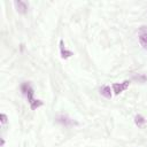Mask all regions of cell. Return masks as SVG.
Wrapping results in <instances>:
<instances>
[{"label":"cell","instance_id":"1","mask_svg":"<svg viewBox=\"0 0 147 147\" xmlns=\"http://www.w3.org/2000/svg\"><path fill=\"white\" fill-rule=\"evenodd\" d=\"M129 85H130V80H124V82H122V83H114V84L111 85L113 92H114L116 95H118V94H121L122 92H124V91L129 87Z\"/></svg>","mask_w":147,"mask_h":147},{"label":"cell","instance_id":"2","mask_svg":"<svg viewBox=\"0 0 147 147\" xmlns=\"http://www.w3.org/2000/svg\"><path fill=\"white\" fill-rule=\"evenodd\" d=\"M21 90H22V92L25 94V96L28 98V101H29V103H30V102L34 99V98H33V94H34L33 88L31 87V85H30L29 83H23L22 86H21Z\"/></svg>","mask_w":147,"mask_h":147},{"label":"cell","instance_id":"3","mask_svg":"<svg viewBox=\"0 0 147 147\" xmlns=\"http://www.w3.org/2000/svg\"><path fill=\"white\" fill-rule=\"evenodd\" d=\"M60 52H61V56H62V59H69L70 56L74 55V53H72L71 51L67 49V47L64 46V42H63L62 39L60 40Z\"/></svg>","mask_w":147,"mask_h":147},{"label":"cell","instance_id":"4","mask_svg":"<svg viewBox=\"0 0 147 147\" xmlns=\"http://www.w3.org/2000/svg\"><path fill=\"white\" fill-rule=\"evenodd\" d=\"M14 3H15L16 9H17V11L20 14H25L28 11V5H26V2H24V1H15Z\"/></svg>","mask_w":147,"mask_h":147},{"label":"cell","instance_id":"5","mask_svg":"<svg viewBox=\"0 0 147 147\" xmlns=\"http://www.w3.org/2000/svg\"><path fill=\"white\" fill-rule=\"evenodd\" d=\"M100 93H101V95H103L105 98L110 99V98H111V90H110V86L103 85V86L100 88Z\"/></svg>","mask_w":147,"mask_h":147},{"label":"cell","instance_id":"6","mask_svg":"<svg viewBox=\"0 0 147 147\" xmlns=\"http://www.w3.org/2000/svg\"><path fill=\"white\" fill-rule=\"evenodd\" d=\"M139 42L144 48H147V31H141L139 33Z\"/></svg>","mask_w":147,"mask_h":147},{"label":"cell","instance_id":"7","mask_svg":"<svg viewBox=\"0 0 147 147\" xmlns=\"http://www.w3.org/2000/svg\"><path fill=\"white\" fill-rule=\"evenodd\" d=\"M41 106H42V101L39 100V99H33V100L30 102V107H31L32 110H36L37 108H39V107H41Z\"/></svg>","mask_w":147,"mask_h":147},{"label":"cell","instance_id":"8","mask_svg":"<svg viewBox=\"0 0 147 147\" xmlns=\"http://www.w3.org/2000/svg\"><path fill=\"white\" fill-rule=\"evenodd\" d=\"M145 122H146V121H145L144 116H141V115H137V116L134 117V123H136L138 126H141Z\"/></svg>","mask_w":147,"mask_h":147},{"label":"cell","instance_id":"9","mask_svg":"<svg viewBox=\"0 0 147 147\" xmlns=\"http://www.w3.org/2000/svg\"><path fill=\"white\" fill-rule=\"evenodd\" d=\"M0 118H1V123H2V124L7 123V116H6L5 114H1V115H0Z\"/></svg>","mask_w":147,"mask_h":147}]
</instances>
